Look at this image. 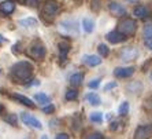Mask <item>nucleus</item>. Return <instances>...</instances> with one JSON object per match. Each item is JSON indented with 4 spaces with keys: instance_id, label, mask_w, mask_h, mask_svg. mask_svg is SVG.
<instances>
[{
    "instance_id": "obj_26",
    "label": "nucleus",
    "mask_w": 152,
    "mask_h": 139,
    "mask_svg": "<svg viewBox=\"0 0 152 139\" xmlns=\"http://www.w3.org/2000/svg\"><path fill=\"white\" fill-rule=\"evenodd\" d=\"M118 112H119L121 116H125V114H127V112H129V104H127V102H122V105L119 106Z\"/></svg>"
},
{
    "instance_id": "obj_4",
    "label": "nucleus",
    "mask_w": 152,
    "mask_h": 139,
    "mask_svg": "<svg viewBox=\"0 0 152 139\" xmlns=\"http://www.w3.org/2000/svg\"><path fill=\"white\" fill-rule=\"evenodd\" d=\"M45 54H47L45 47H44V44L40 43V41H36L34 44H32V46L29 47V50H28V55L30 58H33V59H36V61L42 59V58L45 57Z\"/></svg>"
},
{
    "instance_id": "obj_23",
    "label": "nucleus",
    "mask_w": 152,
    "mask_h": 139,
    "mask_svg": "<svg viewBox=\"0 0 152 139\" xmlns=\"http://www.w3.org/2000/svg\"><path fill=\"white\" fill-rule=\"evenodd\" d=\"M97 51H99V54L102 55V57H107V55L110 54V48H108L106 44H99V47H97Z\"/></svg>"
},
{
    "instance_id": "obj_5",
    "label": "nucleus",
    "mask_w": 152,
    "mask_h": 139,
    "mask_svg": "<svg viewBox=\"0 0 152 139\" xmlns=\"http://www.w3.org/2000/svg\"><path fill=\"white\" fill-rule=\"evenodd\" d=\"M152 136V124L140 125L134 132V139H149Z\"/></svg>"
},
{
    "instance_id": "obj_2",
    "label": "nucleus",
    "mask_w": 152,
    "mask_h": 139,
    "mask_svg": "<svg viewBox=\"0 0 152 139\" xmlns=\"http://www.w3.org/2000/svg\"><path fill=\"white\" fill-rule=\"evenodd\" d=\"M136 29H137V24L132 18H124L118 24V30L121 33H124L125 36H133L136 33Z\"/></svg>"
},
{
    "instance_id": "obj_35",
    "label": "nucleus",
    "mask_w": 152,
    "mask_h": 139,
    "mask_svg": "<svg viewBox=\"0 0 152 139\" xmlns=\"http://www.w3.org/2000/svg\"><path fill=\"white\" fill-rule=\"evenodd\" d=\"M118 125H119V123H118V121H114V123H111V125H110V129H111V131H115V129H118Z\"/></svg>"
},
{
    "instance_id": "obj_32",
    "label": "nucleus",
    "mask_w": 152,
    "mask_h": 139,
    "mask_svg": "<svg viewBox=\"0 0 152 139\" xmlns=\"http://www.w3.org/2000/svg\"><path fill=\"white\" fill-rule=\"evenodd\" d=\"M114 87H117V83H115V81L108 83V84H106V87H104V91H108V89L114 88Z\"/></svg>"
},
{
    "instance_id": "obj_24",
    "label": "nucleus",
    "mask_w": 152,
    "mask_h": 139,
    "mask_svg": "<svg viewBox=\"0 0 152 139\" xmlns=\"http://www.w3.org/2000/svg\"><path fill=\"white\" fill-rule=\"evenodd\" d=\"M77 96H78L77 89H74V88L67 89V92H66V99H67V101H74Z\"/></svg>"
},
{
    "instance_id": "obj_19",
    "label": "nucleus",
    "mask_w": 152,
    "mask_h": 139,
    "mask_svg": "<svg viewBox=\"0 0 152 139\" xmlns=\"http://www.w3.org/2000/svg\"><path fill=\"white\" fill-rule=\"evenodd\" d=\"M85 99L88 101L91 105H93V106H97V105L102 104V101H100V96L97 95V94H95V92H89L88 95L85 96Z\"/></svg>"
},
{
    "instance_id": "obj_34",
    "label": "nucleus",
    "mask_w": 152,
    "mask_h": 139,
    "mask_svg": "<svg viewBox=\"0 0 152 139\" xmlns=\"http://www.w3.org/2000/svg\"><path fill=\"white\" fill-rule=\"evenodd\" d=\"M55 139H70V136H69L67 134H58Z\"/></svg>"
},
{
    "instance_id": "obj_12",
    "label": "nucleus",
    "mask_w": 152,
    "mask_h": 139,
    "mask_svg": "<svg viewBox=\"0 0 152 139\" xmlns=\"http://www.w3.org/2000/svg\"><path fill=\"white\" fill-rule=\"evenodd\" d=\"M82 62L88 66H97L102 64V59L97 55H84L82 57Z\"/></svg>"
},
{
    "instance_id": "obj_27",
    "label": "nucleus",
    "mask_w": 152,
    "mask_h": 139,
    "mask_svg": "<svg viewBox=\"0 0 152 139\" xmlns=\"http://www.w3.org/2000/svg\"><path fill=\"white\" fill-rule=\"evenodd\" d=\"M144 36H145V39L147 37H152V25H147L144 28Z\"/></svg>"
},
{
    "instance_id": "obj_10",
    "label": "nucleus",
    "mask_w": 152,
    "mask_h": 139,
    "mask_svg": "<svg viewBox=\"0 0 152 139\" xmlns=\"http://www.w3.org/2000/svg\"><path fill=\"white\" fill-rule=\"evenodd\" d=\"M108 8H110V13L113 15H115V17H124V15H126V10H125V7H122L119 3H117V1H110L108 3Z\"/></svg>"
},
{
    "instance_id": "obj_36",
    "label": "nucleus",
    "mask_w": 152,
    "mask_h": 139,
    "mask_svg": "<svg viewBox=\"0 0 152 139\" xmlns=\"http://www.w3.org/2000/svg\"><path fill=\"white\" fill-rule=\"evenodd\" d=\"M1 110H3V105H0V113H1Z\"/></svg>"
},
{
    "instance_id": "obj_3",
    "label": "nucleus",
    "mask_w": 152,
    "mask_h": 139,
    "mask_svg": "<svg viewBox=\"0 0 152 139\" xmlns=\"http://www.w3.org/2000/svg\"><path fill=\"white\" fill-rule=\"evenodd\" d=\"M58 11H59V4H58L55 0H48V1H45V4L42 6L41 14L45 19L52 21L53 18H55V15L58 14Z\"/></svg>"
},
{
    "instance_id": "obj_9",
    "label": "nucleus",
    "mask_w": 152,
    "mask_h": 139,
    "mask_svg": "<svg viewBox=\"0 0 152 139\" xmlns=\"http://www.w3.org/2000/svg\"><path fill=\"white\" fill-rule=\"evenodd\" d=\"M60 32H63L64 35H77L78 30H77V24L75 22H71V21H66V22H62L60 24Z\"/></svg>"
},
{
    "instance_id": "obj_28",
    "label": "nucleus",
    "mask_w": 152,
    "mask_h": 139,
    "mask_svg": "<svg viewBox=\"0 0 152 139\" xmlns=\"http://www.w3.org/2000/svg\"><path fill=\"white\" fill-rule=\"evenodd\" d=\"M89 88H97V87L100 86V80L99 78H95V80H92V81L88 84Z\"/></svg>"
},
{
    "instance_id": "obj_6",
    "label": "nucleus",
    "mask_w": 152,
    "mask_h": 139,
    "mask_svg": "<svg viewBox=\"0 0 152 139\" xmlns=\"http://www.w3.org/2000/svg\"><path fill=\"white\" fill-rule=\"evenodd\" d=\"M137 57H138V51L134 47H126V48H124L122 52H121V59L125 62L134 61Z\"/></svg>"
},
{
    "instance_id": "obj_18",
    "label": "nucleus",
    "mask_w": 152,
    "mask_h": 139,
    "mask_svg": "<svg viewBox=\"0 0 152 139\" xmlns=\"http://www.w3.org/2000/svg\"><path fill=\"white\" fill-rule=\"evenodd\" d=\"M82 81H84V75H82V73H74V75L70 77V84L73 87L81 86Z\"/></svg>"
},
{
    "instance_id": "obj_13",
    "label": "nucleus",
    "mask_w": 152,
    "mask_h": 139,
    "mask_svg": "<svg viewBox=\"0 0 152 139\" xmlns=\"http://www.w3.org/2000/svg\"><path fill=\"white\" fill-rule=\"evenodd\" d=\"M15 10V4L11 1V0H6V1H3V3L0 4V11L3 13V14L6 15H10L12 14Z\"/></svg>"
},
{
    "instance_id": "obj_1",
    "label": "nucleus",
    "mask_w": 152,
    "mask_h": 139,
    "mask_svg": "<svg viewBox=\"0 0 152 139\" xmlns=\"http://www.w3.org/2000/svg\"><path fill=\"white\" fill-rule=\"evenodd\" d=\"M33 65L28 61H19L11 68L10 76L12 78V81L15 83H25L28 81L29 78L32 77L33 75Z\"/></svg>"
},
{
    "instance_id": "obj_17",
    "label": "nucleus",
    "mask_w": 152,
    "mask_h": 139,
    "mask_svg": "<svg viewBox=\"0 0 152 139\" xmlns=\"http://www.w3.org/2000/svg\"><path fill=\"white\" fill-rule=\"evenodd\" d=\"M34 101L37 102V104H40V105H51L50 102H51V98L47 94H42V92H40V94H36L34 95Z\"/></svg>"
},
{
    "instance_id": "obj_33",
    "label": "nucleus",
    "mask_w": 152,
    "mask_h": 139,
    "mask_svg": "<svg viewBox=\"0 0 152 139\" xmlns=\"http://www.w3.org/2000/svg\"><path fill=\"white\" fill-rule=\"evenodd\" d=\"M145 46L148 47L149 50H152V37H147L145 39Z\"/></svg>"
},
{
    "instance_id": "obj_7",
    "label": "nucleus",
    "mask_w": 152,
    "mask_h": 139,
    "mask_svg": "<svg viewBox=\"0 0 152 139\" xmlns=\"http://www.w3.org/2000/svg\"><path fill=\"white\" fill-rule=\"evenodd\" d=\"M21 118H22V121L25 123L26 125H30V127H33V128H37V129H41L42 128L41 121H39V120H37L36 117H33L32 114L22 113L21 114Z\"/></svg>"
},
{
    "instance_id": "obj_15",
    "label": "nucleus",
    "mask_w": 152,
    "mask_h": 139,
    "mask_svg": "<svg viewBox=\"0 0 152 139\" xmlns=\"http://www.w3.org/2000/svg\"><path fill=\"white\" fill-rule=\"evenodd\" d=\"M70 51V43L63 40V41H60L59 43V54H60V59H66L67 58V54Z\"/></svg>"
},
{
    "instance_id": "obj_31",
    "label": "nucleus",
    "mask_w": 152,
    "mask_h": 139,
    "mask_svg": "<svg viewBox=\"0 0 152 139\" xmlns=\"http://www.w3.org/2000/svg\"><path fill=\"white\" fill-rule=\"evenodd\" d=\"M53 110H55L53 105H48V106H44V107H42V112H44V113H52Z\"/></svg>"
},
{
    "instance_id": "obj_20",
    "label": "nucleus",
    "mask_w": 152,
    "mask_h": 139,
    "mask_svg": "<svg viewBox=\"0 0 152 139\" xmlns=\"http://www.w3.org/2000/svg\"><path fill=\"white\" fill-rule=\"evenodd\" d=\"M82 26H84V30L85 32H93V28H95V24H93L92 19H89V18H84L82 19Z\"/></svg>"
},
{
    "instance_id": "obj_25",
    "label": "nucleus",
    "mask_w": 152,
    "mask_h": 139,
    "mask_svg": "<svg viewBox=\"0 0 152 139\" xmlns=\"http://www.w3.org/2000/svg\"><path fill=\"white\" fill-rule=\"evenodd\" d=\"M4 120H6L8 124H11V125H17V124H18V117H17V114H7V116L4 117Z\"/></svg>"
},
{
    "instance_id": "obj_11",
    "label": "nucleus",
    "mask_w": 152,
    "mask_h": 139,
    "mask_svg": "<svg viewBox=\"0 0 152 139\" xmlns=\"http://www.w3.org/2000/svg\"><path fill=\"white\" fill-rule=\"evenodd\" d=\"M133 73H134V68H133V66H129V68H117L114 70V75L119 78L130 77Z\"/></svg>"
},
{
    "instance_id": "obj_38",
    "label": "nucleus",
    "mask_w": 152,
    "mask_h": 139,
    "mask_svg": "<svg viewBox=\"0 0 152 139\" xmlns=\"http://www.w3.org/2000/svg\"><path fill=\"white\" fill-rule=\"evenodd\" d=\"M126 1H137V0H126Z\"/></svg>"
},
{
    "instance_id": "obj_16",
    "label": "nucleus",
    "mask_w": 152,
    "mask_h": 139,
    "mask_svg": "<svg viewBox=\"0 0 152 139\" xmlns=\"http://www.w3.org/2000/svg\"><path fill=\"white\" fill-rule=\"evenodd\" d=\"M133 15L137 18H147L149 15V10L145 6H137L133 10Z\"/></svg>"
},
{
    "instance_id": "obj_14",
    "label": "nucleus",
    "mask_w": 152,
    "mask_h": 139,
    "mask_svg": "<svg viewBox=\"0 0 152 139\" xmlns=\"http://www.w3.org/2000/svg\"><path fill=\"white\" fill-rule=\"evenodd\" d=\"M12 98H14V99H17L18 102H21L22 105H25V106H29L30 109H34V107H36V105L33 104V101L30 99V98H28V96L19 95V94H14V95H12Z\"/></svg>"
},
{
    "instance_id": "obj_8",
    "label": "nucleus",
    "mask_w": 152,
    "mask_h": 139,
    "mask_svg": "<svg viewBox=\"0 0 152 139\" xmlns=\"http://www.w3.org/2000/svg\"><path fill=\"white\" fill-rule=\"evenodd\" d=\"M106 37L111 44H118V43H122V41L126 40V36H125L124 33H121L119 30H113V32L107 33Z\"/></svg>"
},
{
    "instance_id": "obj_30",
    "label": "nucleus",
    "mask_w": 152,
    "mask_h": 139,
    "mask_svg": "<svg viewBox=\"0 0 152 139\" xmlns=\"http://www.w3.org/2000/svg\"><path fill=\"white\" fill-rule=\"evenodd\" d=\"M26 6H30V7H37L39 6V0H25Z\"/></svg>"
},
{
    "instance_id": "obj_29",
    "label": "nucleus",
    "mask_w": 152,
    "mask_h": 139,
    "mask_svg": "<svg viewBox=\"0 0 152 139\" xmlns=\"http://www.w3.org/2000/svg\"><path fill=\"white\" fill-rule=\"evenodd\" d=\"M86 139H103V135L100 134V132H93V134L88 135V138Z\"/></svg>"
},
{
    "instance_id": "obj_21",
    "label": "nucleus",
    "mask_w": 152,
    "mask_h": 139,
    "mask_svg": "<svg viewBox=\"0 0 152 139\" xmlns=\"http://www.w3.org/2000/svg\"><path fill=\"white\" fill-rule=\"evenodd\" d=\"M89 120L92 123H102L103 114L100 113V112H93V113H91V116H89Z\"/></svg>"
},
{
    "instance_id": "obj_40",
    "label": "nucleus",
    "mask_w": 152,
    "mask_h": 139,
    "mask_svg": "<svg viewBox=\"0 0 152 139\" xmlns=\"http://www.w3.org/2000/svg\"><path fill=\"white\" fill-rule=\"evenodd\" d=\"M11 1H12V0H11Z\"/></svg>"
},
{
    "instance_id": "obj_39",
    "label": "nucleus",
    "mask_w": 152,
    "mask_h": 139,
    "mask_svg": "<svg viewBox=\"0 0 152 139\" xmlns=\"http://www.w3.org/2000/svg\"><path fill=\"white\" fill-rule=\"evenodd\" d=\"M151 78H152V73H151Z\"/></svg>"
},
{
    "instance_id": "obj_37",
    "label": "nucleus",
    "mask_w": 152,
    "mask_h": 139,
    "mask_svg": "<svg viewBox=\"0 0 152 139\" xmlns=\"http://www.w3.org/2000/svg\"><path fill=\"white\" fill-rule=\"evenodd\" d=\"M41 139H48V138H47V136L44 135V136H41Z\"/></svg>"
},
{
    "instance_id": "obj_22",
    "label": "nucleus",
    "mask_w": 152,
    "mask_h": 139,
    "mask_svg": "<svg viewBox=\"0 0 152 139\" xmlns=\"http://www.w3.org/2000/svg\"><path fill=\"white\" fill-rule=\"evenodd\" d=\"M19 25L22 26H36L37 25V21L34 18H26V19H21L19 21Z\"/></svg>"
}]
</instances>
